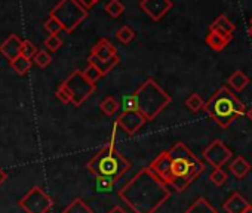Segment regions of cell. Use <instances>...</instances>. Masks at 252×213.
<instances>
[{
  "mask_svg": "<svg viewBox=\"0 0 252 213\" xmlns=\"http://www.w3.org/2000/svg\"><path fill=\"white\" fill-rule=\"evenodd\" d=\"M119 197L134 213H155L171 197V186L144 167L119 191Z\"/></svg>",
  "mask_w": 252,
  "mask_h": 213,
  "instance_id": "6da1fadb",
  "label": "cell"
},
{
  "mask_svg": "<svg viewBox=\"0 0 252 213\" xmlns=\"http://www.w3.org/2000/svg\"><path fill=\"white\" fill-rule=\"evenodd\" d=\"M169 156L172 172L169 186L177 192H183L200 173H203L205 164L183 142H177L169 150Z\"/></svg>",
  "mask_w": 252,
  "mask_h": 213,
  "instance_id": "7a4b0ae2",
  "label": "cell"
},
{
  "mask_svg": "<svg viewBox=\"0 0 252 213\" xmlns=\"http://www.w3.org/2000/svg\"><path fill=\"white\" fill-rule=\"evenodd\" d=\"M205 111L220 128L227 129L237 117L246 114V106L227 86H221L206 101Z\"/></svg>",
  "mask_w": 252,
  "mask_h": 213,
  "instance_id": "3957f363",
  "label": "cell"
},
{
  "mask_svg": "<svg viewBox=\"0 0 252 213\" xmlns=\"http://www.w3.org/2000/svg\"><path fill=\"white\" fill-rule=\"evenodd\" d=\"M131 169V163L116 148L114 142H107L88 163V170L95 176L119 179Z\"/></svg>",
  "mask_w": 252,
  "mask_h": 213,
  "instance_id": "277c9868",
  "label": "cell"
},
{
  "mask_svg": "<svg viewBox=\"0 0 252 213\" xmlns=\"http://www.w3.org/2000/svg\"><path fill=\"white\" fill-rule=\"evenodd\" d=\"M135 96L138 101V110L147 120H155L172 101V98L153 79H147L135 90Z\"/></svg>",
  "mask_w": 252,
  "mask_h": 213,
  "instance_id": "5b68a950",
  "label": "cell"
},
{
  "mask_svg": "<svg viewBox=\"0 0 252 213\" xmlns=\"http://www.w3.org/2000/svg\"><path fill=\"white\" fill-rule=\"evenodd\" d=\"M51 17L60 21L63 30L71 33L88 17V9L83 8L77 0H61L52 9Z\"/></svg>",
  "mask_w": 252,
  "mask_h": 213,
  "instance_id": "8992f818",
  "label": "cell"
},
{
  "mask_svg": "<svg viewBox=\"0 0 252 213\" xmlns=\"http://www.w3.org/2000/svg\"><path fill=\"white\" fill-rule=\"evenodd\" d=\"M63 84L67 89L71 104L74 106H80L95 92V84L92 81H89L85 77L83 71H80V70L73 71Z\"/></svg>",
  "mask_w": 252,
  "mask_h": 213,
  "instance_id": "52a82bcc",
  "label": "cell"
},
{
  "mask_svg": "<svg viewBox=\"0 0 252 213\" xmlns=\"http://www.w3.org/2000/svg\"><path fill=\"white\" fill-rule=\"evenodd\" d=\"M18 204L26 213H48L52 209L54 201L40 186H33Z\"/></svg>",
  "mask_w": 252,
  "mask_h": 213,
  "instance_id": "ba28073f",
  "label": "cell"
},
{
  "mask_svg": "<svg viewBox=\"0 0 252 213\" xmlns=\"http://www.w3.org/2000/svg\"><path fill=\"white\" fill-rule=\"evenodd\" d=\"M231 156H233L231 150H230L221 139L212 141V142L203 150V159H205L214 169L222 167V166L231 159Z\"/></svg>",
  "mask_w": 252,
  "mask_h": 213,
  "instance_id": "9c48e42d",
  "label": "cell"
},
{
  "mask_svg": "<svg viewBox=\"0 0 252 213\" xmlns=\"http://www.w3.org/2000/svg\"><path fill=\"white\" fill-rule=\"evenodd\" d=\"M147 119L144 117V114L137 110V111H128V113H120V116L116 120V125L128 135H134L137 133L144 125H146Z\"/></svg>",
  "mask_w": 252,
  "mask_h": 213,
  "instance_id": "30bf717a",
  "label": "cell"
},
{
  "mask_svg": "<svg viewBox=\"0 0 252 213\" xmlns=\"http://www.w3.org/2000/svg\"><path fill=\"white\" fill-rule=\"evenodd\" d=\"M172 0H141L140 9L144 11L153 21H160L171 9Z\"/></svg>",
  "mask_w": 252,
  "mask_h": 213,
  "instance_id": "8fae6325",
  "label": "cell"
},
{
  "mask_svg": "<svg viewBox=\"0 0 252 213\" xmlns=\"http://www.w3.org/2000/svg\"><path fill=\"white\" fill-rule=\"evenodd\" d=\"M163 182H166L169 185L171 179H172V172H171V156L169 151H163L162 154H159L149 166Z\"/></svg>",
  "mask_w": 252,
  "mask_h": 213,
  "instance_id": "7c38bea8",
  "label": "cell"
},
{
  "mask_svg": "<svg viewBox=\"0 0 252 213\" xmlns=\"http://www.w3.org/2000/svg\"><path fill=\"white\" fill-rule=\"evenodd\" d=\"M21 49H23V40L15 34H11L2 45H0V52H2L9 61H14L15 58H18L21 55Z\"/></svg>",
  "mask_w": 252,
  "mask_h": 213,
  "instance_id": "4fadbf2b",
  "label": "cell"
},
{
  "mask_svg": "<svg viewBox=\"0 0 252 213\" xmlns=\"http://www.w3.org/2000/svg\"><path fill=\"white\" fill-rule=\"evenodd\" d=\"M249 206V201L239 192H233L224 203H222V209L227 213H243Z\"/></svg>",
  "mask_w": 252,
  "mask_h": 213,
  "instance_id": "5bb4252c",
  "label": "cell"
},
{
  "mask_svg": "<svg viewBox=\"0 0 252 213\" xmlns=\"http://www.w3.org/2000/svg\"><path fill=\"white\" fill-rule=\"evenodd\" d=\"M91 55H94V56H96V58H99V59H110V58H113L114 55H117V51H116L114 45H113L110 40L101 39V40L92 48Z\"/></svg>",
  "mask_w": 252,
  "mask_h": 213,
  "instance_id": "9a60e30c",
  "label": "cell"
},
{
  "mask_svg": "<svg viewBox=\"0 0 252 213\" xmlns=\"http://www.w3.org/2000/svg\"><path fill=\"white\" fill-rule=\"evenodd\" d=\"M231 39H233V34L231 36H224V34H220L217 31H209L208 36L205 37V42L212 51L221 52V51H224V48H227V45L230 43Z\"/></svg>",
  "mask_w": 252,
  "mask_h": 213,
  "instance_id": "2e32d148",
  "label": "cell"
},
{
  "mask_svg": "<svg viewBox=\"0 0 252 213\" xmlns=\"http://www.w3.org/2000/svg\"><path fill=\"white\" fill-rule=\"evenodd\" d=\"M234 30H236V26L225 15L217 17L215 21L209 26V31H217V33L224 34V36H231Z\"/></svg>",
  "mask_w": 252,
  "mask_h": 213,
  "instance_id": "e0dca14e",
  "label": "cell"
},
{
  "mask_svg": "<svg viewBox=\"0 0 252 213\" xmlns=\"http://www.w3.org/2000/svg\"><path fill=\"white\" fill-rule=\"evenodd\" d=\"M252 166L242 157V156H237L231 160L230 163V170L231 173L237 178V179H243L249 172H251Z\"/></svg>",
  "mask_w": 252,
  "mask_h": 213,
  "instance_id": "ac0fdd59",
  "label": "cell"
},
{
  "mask_svg": "<svg viewBox=\"0 0 252 213\" xmlns=\"http://www.w3.org/2000/svg\"><path fill=\"white\" fill-rule=\"evenodd\" d=\"M88 62L92 64V65H95V67L102 73V76H105L108 71H111V70L119 64V56L114 55V56L110 58V59H99V58H96V56H94V55H89Z\"/></svg>",
  "mask_w": 252,
  "mask_h": 213,
  "instance_id": "d6986e66",
  "label": "cell"
},
{
  "mask_svg": "<svg viewBox=\"0 0 252 213\" xmlns=\"http://www.w3.org/2000/svg\"><path fill=\"white\" fill-rule=\"evenodd\" d=\"M186 213H218V210L206 198L200 197L189 206Z\"/></svg>",
  "mask_w": 252,
  "mask_h": 213,
  "instance_id": "ffe728a7",
  "label": "cell"
},
{
  "mask_svg": "<svg viewBox=\"0 0 252 213\" xmlns=\"http://www.w3.org/2000/svg\"><path fill=\"white\" fill-rule=\"evenodd\" d=\"M227 83H228L236 92H242V90L251 83V80H249V77H248L243 71L237 70V71H234V73L228 77Z\"/></svg>",
  "mask_w": 252,
  "mask_h": 213,
  "instance_id": "44dd1931",
  "label": "cell"
},
{
  "mask_svg": "<svg viewBox=\"0 0 252 213\" xmlns=\"http://www.w3.org/2000/svg\"><path fill=\"white\" fill-rule=\"evenodd\" d=\"M120 110L122 113H128V111H137L138 110V101H137V96L135 93H128V95H123L120 98Z\"/></svg>",
  "mask_w": 252,
  "mask_h": 213,
  "instance_id": "7402d4cb",
  "label": "cell"
},
{
  "mask_svg": "<svg viewBox=\"0 0 252 213\" xmlns=\"http://www.w3.org/2000/svg\"><path fill=\"white\" fill-rule=\"evenodd\" d=\"M99 108H101V111H102L107 117H113V116L117 113V110L120 108V105H119V102L116 101V98L107 96L105 99L101 101Z\"/></svg>",
  "mask_w": 252,
  "mask_h": 213,
  "instance_id": "603a6c76",
  "label": "cell"
},
{
  "mask_svg": "<svg viewBox=\"0 0 252 213\" xmlns=\"http://www.w3.org/2000/svg\"><path fill=\"white\" fill-rule=\"evenodd\" d=\"M63 213H94V212L82 198L77 197L63 210Z\"/></svg>",
  "mask_w": 252,
  "mask_h": 213,
  "instance_id": "cb8c5ba5",
  "label": "cell"
},
{
  "mask_svg": "<svg viewBox=\"0 0 252 213\" xmlns=\"http://www.w3.org/2000/svg\"><path fill=\"white\" fill-rule=\"evenodd\" d=\"M205 104L206 102L202 99V96L199 93H191L186 99V106L191 113H199L200 110H205Z\"/></svg>",
  "mask_w": 252,
  "mask_h": 213,
  "instance_id": "d4e9b609",
  "label": "cell"
},
{
  "mask_svg": "<svg viewBox=\"0 0 252 213\" xmlns=\"http://www.w3.org/2000/svg\"><path fill=\"white\" fill-rule=\"evenodd\" d=\"M117 181L113 178H107V176H96L95 178V191L96 192H110L114 188V184Z\"/></svg>",
  "mask_w": 252,
  "mask_h": 213,
  "instance_id": "484cf974",
  "label": "cell"
},
{
  "mask_svg": "<svg viewBox=\"0 0 252 213\" xmlns=\"http://www.w3.org/2000/svg\"><path fill=\"white\" fill-rule=\"evenodd\" d=\"M11 65H12V68L17 71V74L24 76V74L32 68V59H29V58L20 55L18 58H15L14 61H11Z\"/></svg>",
  "mask_w": 252,
  "mask_h": 213,
  "instance_id": "4316f807",
  "label": "cell"
},
{
  "mask_svg": "<svg viewBox=\"0 0 252 213\" xmlns=\"http://www.w3.org/2000/svg\"><path fill=\"white\" fill-rule=\"evenodd\" d=\"M105 12L113 17V18H119L123 12H125V5L120 2V0H110L108 3H105Z\"/></svg>",
  "mask_w": 252,
  "mask_h": 213,
  "instance_id": "83f0119b",
  "label": "cell"
},
{
  "mask_svg": "<svg viewBox=\"0 0 252 213\" xmlns=\"http://www.w3.org/2000/svg\"><path fill=\"white\" fill-rule=\"evenodd\" d=\"M116 39H117L120 43L128 45V43H131V42L135 39V33H134V30H132L131 27L123 26V27H120V28L117 30V33H116Z\"/></svg>",
  "mask_w": 252,
  "mask_h": 213,
  "instance_id": "f1b7e54d",
  "label": "cell"
},
{
  "mask_svg": "<svg viewBox=\"0 0 252 213\" xmlns=\"http://www.w3.org/2000/svg\"><path fill=\"white\" fill-rule=\"evenodd\" d=\"M227 173L220 167V169H214L212 172H211V175H209V181L215 185V186H221V185H224L225 184V181H227Z\"/></svg>",
  "mask_w": 252,
  "mask_h": 213,
  "instance_id": "f546056e",
  "label": "cell"
},
{
  "mask_svg": "<svg viewBox=\"0 0 252 213\" xmlns=\"http://www.w3.org/2000/svg\"><path fill=\"white\" fill-rule=\"evenodd\" d=\"M83 74H85V77H86L89 81H92L94 84H95L101 77H104L102 73H101L95 65H92V64H89V62H88V67L83 70Z\"/></svg>",
  "mask_w": 252,
  "mask_h": 213,
  "instance_id": "4dcf8cb0",
  "label": "cell"
},
{
  "mask_svg": "<svg viewBox=\"0 0 252 213\" xmlns=\"http://www.w3.org/2000/svg\"><path fill=\"white\" fill-rule=\"evenodd\" d=\"M63 46V40L58 34H49V37L45 40V48H48L51 52L58 51Z\"/></svg>",
  "mask_w": 252,
  "mask_h": 213,
  "instance_id": "1f68e13d",
  "label": "cell"
},
{
  "mask_svg": "<svg viewBox=\"0 0 252 213\" xmlns=\"http://www.w3.org/2000/svg\"><path fill=\"white\" fill-rule=\"evenodd\" d=\"M37 52H39L37 48H36L30 40H24V42H23V49H21V55H23V56H26V58H29V59H33V58L36 56Z\"/></svg>",
  "mask_w": 252,
  "mask_h": 213,
  "instance_id": "d6a6232c",
  "label": "cell"
},
{
  "mask_svg": "<svg viewBox=\"0 0 252 213\" xmlns=\"http://www.w3.org/2000/svg\"><path fill=\"white\" fill-rule=\"evenodd\" d=\"M45 30H46L49 34H58V33L63 30V26L60 24L58 20H55L54 17H49L48 21L45 23Z\"/></svg>",
  "mask_w": 252,
  "mask_h": 213,
  "instance_id": "836d02e7",
  "label": "cell"
},
{
  "mask_svg": "<svg viewBox=\"0 0 252 213\" xmlns=\"http://www.w3.org/2000/svg\"><path fill=\"white\" fill-rule=\"evenodd\" d=\"M33 59H34V62H36V64H37L40 68H45V67H48V65L51 64V61H52L51 55H49L46 51H39Z\"/></svg>",
  "mask_w": 252,
  "mask_h": 213,
  "instance_id": "e575fe53",
  "label": "cell"
},
{
  "mask_svg": "<svg viewBox=\"0 0 252 213\" xmlns=\"http://www.w3.org/2000/svg\"><path fill=\"white\" fill-rule=\"evenodd\" d=\"M57 98H58L63 104H70V102H71L70 95H68V92H67V89L64 87L63 83H61V86L57 89Z\"/></svg>",
  "mask_w": 252,
  "mask_h": 213,
  "instance_id": "d590c367",
  "label": "cell"
},
{
  "mask_svg": "<svg viewBox=\"0 0 252 213\" xmlns=\"http://www.w3.org/2000/svg\"><path fill=\"white\" fill-rule=\"evenodd\" d=\"M77 2H79L83 8H86V9H89V8H92V6H94L92 0H77Z\"/></svg>",
  "mask_w": 252,
  "mask_h": 213,
  "instance_id": "8d00e7d4",
  "label": "cell"
},
{
  "mask_svg": "<svg viewBox=\"0 0 252 213\" xmlns=\"http://www.w3.org/2000/svg\"><path fill=\"white\" fill-rule=\"evenodd\" d=\"M8 179V175H6V172L3 170V169H0V185H2L5 181Z\"/></svg>",
  "mask_w": 252,
  "mask_h": 213,
  "instance_id": "74e56055",
  "label": "cell"
},
{
  "mask_svg": "<svg viewBox=\"0 0 252 213\" xmlns=\"http://www.w3.org/2000/svg\"><path fill=\"white\" fill-rule=\"evenodd\" d=\"M108 213H126V212H125V210H123L120 206H114V207H113V209H111Z\"/></svg>",
  "mask_w": 252,
  "mask_h": 213,
  "instance_id": "f35d334b",
  "label": "cell"
},
{
  "mask_svg": "<svg viewBox=\"0 0 252 213\" xmlns=\"http://www.w3.org/2000/svg\"><path fill=\"white\" fill-rule=\"evenodd\" d=\"M246 116H248V119H249V120L252 122V106H251V108H249V110L246 111Z\"/></svg>",
  "mask_w": 252,
  "mask_h": 213,
  "instance_id": "ab89813d",
  "label": "cell"
},
{
  "mask_svg": "<svg viewBox=\"0 0 252 213\" xmlns=\"http://www.w3.org/2000/svg\"><path fill=\"white\" fill-rule=\"evenodd\" d=\"M243 213H252V206L249 204V206H248V209H246V210H245Z\"/></svg>",
  "mask_w": 252,
  "mask_h": 213,
  "instance_id": "60d3db41",
  "label": "cell"
},
{
  "mask_svg": "<svg viewBox=\"0 0 252 213\" xmlns=\"http://www.w3.org/2000/svg\"><path fill=\"white\" fill-rule=\"evenodd\" d=\"M248 33H249V36L252 37V23H251V26H249V30H248Z\"/></svg>",
  "mask_w": 252,
  "mask_h": 213,
  "instance_id": "b9f144b4",
  "label": "cell"
},
{
  "mask_svg": "<svg viewBox=\"0 0 252 213\" xmlns=\"http://www.w3.org/2000/svg\"><path fill=\"white\" fill-rule=\"evenodd\" d=\"M98 2H99V0H92V3H94V5H95V3H98Z\"/></svg>",
  "mask_w": 252,
  "mask_h": 213,
  "instance_id": "7bdbcfd3",
  "label": "cell"
},
{
  "mask_svg": "<svg viewBox=\"0 0 252 213\" xmlns=\"http://www.w3.org/2000/svg\"><path fill=\"white\" fill-rule=\"evenodd\" d=\"M251 23H252V18H251Z\"/></svg>",
  "mask_w": 252,
  "mask_h": 213,
  "instance_id": "ee69618b",
  "label": "cell"
}]
</instances>
